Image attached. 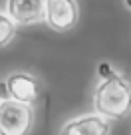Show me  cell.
Segmentation results:
<instances>
[{
	"label": "cell",
	"instance_id": "obj_1",
	"mask_svg": "<svg viewBox=\"0 0 131 135\" xmlns=\"http://www.w3.org/2000/svg\"><path fill=\"white\" fill-rule=\"evenodd\" d=\"M93 107L99 115L121 119L131 111V85L117 74H109L93 95Z\"/></svg>",
	"mask_w": 131,
	"mask_h": 135
},
{
	"label": "cell",
	"instance_id": "obj_2",
	"mask_svg": "<svg viewBox=\"0 0 131 135\" xmlns=\"http://www.w3.org/2000/svg\"><path fill=\"white\" fill-rule=\"evenodd\" d=\"M34 121L30 103L2 99L0 103V135H28Z\"/></svg>",
	"mask_w": 131,
	"mask_h": 135
},
{
	"label": "cell",
	"instance_id": "obj_3",
	"mask_svg": "<svg viewBox=\"0 0 131 135\" xmlns=\"http://www.w3.org/2000/svg\"><path fill=\"white\" fill-rule=\"evenodd\" d=\"M44 16L52 30L68 32L77 22L76 0H44Z\"/></svg>",
	"mask_w": 131,
	"mask_h": 135
},
{
	"label": "cell",
	"instance_id": "obj_4",
	"mask_svg": "<svg viewBox=\"0 0 131 135\" xmlns=\"http://www.w3.org/2000/svg\"><path fill=\"white\" fill-rule=\"evenodd\" d=\"M8 14L18 24H32L44 18V0H8Z\"/></svg>",
	"mask_w": 131,
	"mask_h": 135
},
{
	"label": "cell",
	"instance_id": "obj_5",
	"mask_svg": "<svg viewBox=\"0 0 131 135\" xmlns=\"http://www.w3.org/2000/svg\"><path fill=\"white\" fill-rule=\"evenodd\" d=\"M109 125L101 115H85L66 123L62 135H107Z\"/></svg>",
	"mask_w": 131,
	"mask_h": 135
},
{
	"label": "cell",
	"instance_id": "obj_6",
	"mask_svg": "<svg viewBox=\"0 0 131 135\" xmlns=\"http://www.w3.org/2000/svg\"><path fill=\"white\" fill-rule=\"evenodd\" d=\"M6 89H8V95L22 103H32L38 97V84L34 81V78L26 74H12L6 81Z\"/></svg>",
	"mask_w": 131,
	"mask_h": 135
},
{
	"label": "cell",
	"instance_id": "obj_7",
	"mask_svg": "<svg viewBox=\"0 0 131 135\" xmlns=\"http://www.w3.org/2000/svg\"><path fill=\"white\" fill-rule=\"evenodd\" d=\"M14 34H16V26H14V20L4 14H0V48L8 46L12 42Z\"/></svg>",
	"mask_w": 131,
	"mask_h": 135
},
{
	"label": "cell",
	"instance_id": "obj_8",
	"mask_svg": "<svg viewBox=\"0 0 131 135\" xmlns=\"http://www.w3.org/2000/svg\"><path fill=\"white\" fill-rule=\"evenodd\" d=\"M0 97H2V99H6V97H8V89H6L4 84H0Z\"/></svg>",
	"mask_w": 131,
	"mask_h": 135
},
{
	"label": "cell",
	"instance_id": "obj_9",
	"mask_svg": "<svg viewBox=\"0 0 131 135\" xmlns=\"http://www.w3.org/2000/svg\"><path fill=\"white\" fill-rule=\"evenodd\" d=\"M99 74H103V76H109V68H107V66H101V68H99Z\"/></svg>",
	"mask_w": 131,
	"mask_h": 135
},
{
	"label": "cell",
	"instance_id": "obj_10",
	"mask_svg": "<svg viewBox=\"0 0 131 135\" xmlns=\"http://www.w3.org/2000/svg\"><path fill=\"white\" fill-rule=\"evenodd\" d=\"M125 2H127V6H129V8H131V0H125Z\"/></svg>",
	"mask_w": 131,
	"mask_h": 135
}]
</instances>
